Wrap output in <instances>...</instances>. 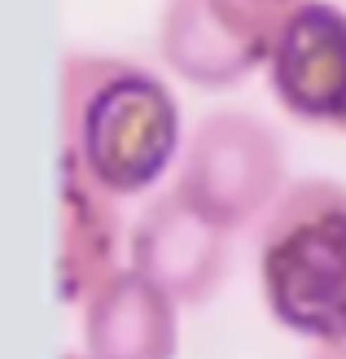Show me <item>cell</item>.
Masks as SVG:
<instances>
[{"label": "cell", "instance_id": "obj_1", "mask_svg": "<svg viewBox=\"0 0 346 359\" xmlns=\"http://www.w3.org/2000/svg\"><path fill=\"white\" fill-rule=\"evenodd\" d=\"M62 158L114 197H140L175 171L185 118L171 83L123 53L66 48L58 66Z\"/></svg>", "mask_w": 346, "mask_h": 359}, {"label": "cell", "instance_id": "obj_2", "mask_svg": "<svg viewBox=\"0 0 346 359\" xmlns=\"http://www.w3.org/2000/svg\"><path fill=\"white\" fill-rule=\"evenodd\" d=\"M254 272L267 316L316 346L346 342V184L289 180L254 228Z\"/></svg>", "mask_w": 346, "mask_h": 359}, {"label": "cell", "instance_id": "obj_3", "mask_svg": "<svg viewBox=\"0 0 346 359\" xmlns=\"http://www.w3.org/2000/svg\"><path fill=\"white\" fill-rule=\"evenodd\" d=\"M289 184V158L272 123L250 110H211L189 132L171 189L228 232L259 228Z\"/></svg>", "mask_w": 346, "mask_h": 359}, {"label": "cell", "instance_id": "obj_4", "mask_svg": "<svg viewBox=\"0 0 346 359\" xmlns=\"http://www.w3.org/2000/svg\"><path fill=\"white\" fill-rule=\"evenodd\" d=\"M294 5L289 0H162L158 57L185 83L224 93L267 66Z\"/></svg>", "mask_w": 346, "mask_h": 359}, {"label": "cell", "instance_id": "obj_5", "mask_svg": "<svg viewBox=\"0 0 346 359\" xmlns=\"http://www.w3.org/2000/svg\"><path fill=\"white\" fill-rule=\"evenodd\" d=\"M127 267L158 285L180 311L206 307L228 280L232 232L167 189L149 197L127 228Z\"/></svg>", "mask_w": 346, "mask_h": 359}, {"label": "cell", "instance_id": "obj_6", "mask_svg": "<svg viewBox=\"0 0 346 359\" xmlns=\"http://www.w3.org/2000/svg\"><path fill=\"white\" fill-rule=\"evenodd\" d=\"M263 75L289 118L346 136V9L333 0H298Z\"/></svg>", "mask_w": 346, "mask_h": 359}, {"label": "cell", "instance_id": "obj_7", "mask_svg": "<svg viewBox=\"0 0 346 359\" xmlns=\"http://www.w3.org/2000/svg\"><path fill=\"white\" fill-rule=\"evenodd\" d=\"M127 267L119 197L84 175L70 158L58 163V298L84 307L114 272Z\"/></svg>", "mask_w": 346, "mask_h": 359}, {"label": "cell", "instance_id": "obj_8", "mask_svg": "<svg viewBox=\"0 0 346 359\" xmlns=\"http://www.w3.org/2000/svg\"><path fill=\"white\" fill-rule=\"evenodd\" d=\"M79 351L88 359H175L180 307L123 267L79 307Z\"/></svg>", "mask_w": 346, "mask_h": 359}, {"label": "cell", "instance_id": "obj_9", "mask_svg": "<svg viewBox=\"0 0 346 359\" xmlns=\"http://www.w3.org/2000/svg\"><path fill=\"white\" fill-rule=\"evenodd\" d=\"M320 351H324V359H342V355H338V351H329V346H320Z\"/></svg>", "mask_w": 346, "mask_h": 359}, {"label": "cell", "instance_id": "obj_10", "mask_svg": "<svg viewBox=\"0 0 346 359\" xmlns=\"http://www.w3.org/2000/svg\"><path fill=\"white\" fill-rule=\"evenodd\" d=\"M62 359H88V355H84V351H79V355H75V351H70V355H62Z\"/></svg>", "mask_w": 346, "mask_h": 359}, {"label": "cell", "instance_id": "obj_11", "mask_svg": "<svg viewBox=\"0 0 346 359\" xmlns=\"http://www.w3.org/2000/svg\"><path fill=\"white\" fill-rule=\"evenodd\" d=\"M329 351H338V355H342V359H346V342H342V346H329Z\"/></svg>", "mask_w": 346, "mask_h": 359}, {"label": "cell", "instance_id": "obj_12", "mask_svg": "<svg viewBox=\"0 0 346 359\" xmlns=\"http://www.w3.org/2000/svg\"><path fill=\"white\" fill-rule=\"evenodd\" d=\"M289 5H294V0H289Z\"/></svg>", "mask_w": 346, "mask_h": 359}]
</instances>
